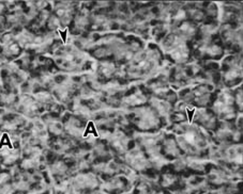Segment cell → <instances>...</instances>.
<instances>
[{
	"instance_id": "3",
	"label": "cell",
	"mask_w": 243,
	"mask_h": 194,
	"mask_svg": "<svg viewBox=\"0 0 243 194\" xmlns=\"http://www.w3.org/2000/svg\"><path fill=\"white\" fill-rule=\"evenodd\" d=\"M185 111H186V116H187V120H189V123H192L193 122V118H194V115H195V112H196V109L193 108L191 109L190 108H186L185 109Z\"/></svg>"
},
{
	"instance_id": "1",
	"label": "cell",
	"mask_w": 243,
	"mask_h": 194,
	"mask_svg": "<svg viewBox=\"0 0 243 194\" xmlns=\"http://www.w3.org/2000/svg\"><path fill=\"white\" fill-rule=\"evenodd\" d=\"M93 134L95 138H97L99 137V133H97V130L95 129V126H94V123L92 122V120H89L87 124V127H86V129H85L84 131V134L83 136L86 138V137L88 136V134Z\"/></svg>"
},
{
	"instance_id": "2",
	"label": "cell",
	"mask_w": 243,
	"mask_h": 194,
	"mask_svg": "<svg viewBox=\"0 0 243 194\" xmlns=\"http://www.w3.org/2000/svg\"><path fill=\"white\" fill-rule=\"evenodd\" d=\"M3 145H8L11 149L13 148V145H12V143H11V140H10L9 134H8V133H3L2 138H1V140H0V148H2Z\"/></svg>"
},
{
	"instance_id": "4",
	"label": "cell",
	"mask_w": 243,
	"mask_h": 194,
	"mask_svg": "<svg viewBox=\"0 0 243 194\" xmlns=\"http://www.w3.org/2000/svg\"><path fill=\"white\" fill-rule=\"evenodd\" d=\"M58 32H59V35H60V37H61V40H62V43L66 44V39H68V32H69V28H66L64 31L58 30Z\"/></svg>"
}]
</instances>
